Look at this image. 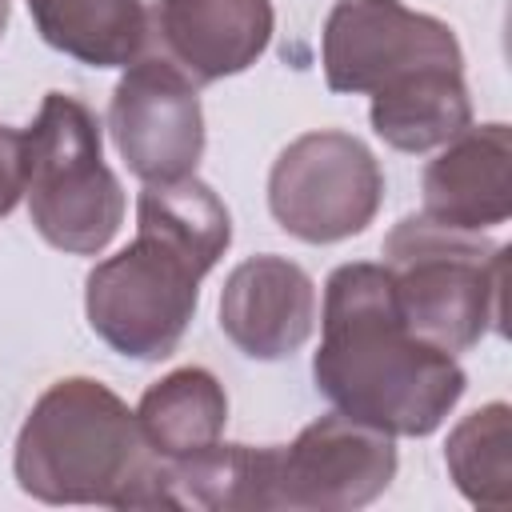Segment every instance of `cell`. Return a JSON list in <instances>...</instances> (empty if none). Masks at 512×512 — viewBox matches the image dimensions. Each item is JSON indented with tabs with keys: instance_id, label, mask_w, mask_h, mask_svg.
<instances>
[{
	"instance_id": "cell-1",
	"label": "cell",
	"mask_w": 512,
	"mask_h": 512,
	"mask_svg": "<svg viewBox=\"0 0 512 512\" xmlns=\"http://www.w3.org/2000/svg\"><path fill=\"white\" fill-rule=\"evenodd\" d=\"M316 392L344 416L396 436H432L460 404L468 376L456 356L400 320L384 264H340L324 284Z\"/></svg>"
},
{
	"instance_id": "cell-2",
	"label": "cell",
	"mask_w": 512,
	"mask_h": 512,
	"mask_svg": "<svg viewBox=\"0 0 512 512\" xmlns=\"http://www.w3.org/2000/svg\"><path fill=\"white\" fill-rule=\"evenodd\" d=\"M228 244L232 216L196 172L144 184L136 196V240L84 280L88 328L128 360L156 364L172 356L196 316L200 280Z\"/></svg>"
},
{
	"instance_id": "cell-3",
	"label": "cell",
	"mask_w": 512,
	"mask_h": 512,
	"mask_svg": "<svg viewBox=\"0 0 512 512\" xmlns=\"http://www.w3.org/2000/svg\"><path fill=\"white\" fill-rule=\"evenodd\" d=\"M12 472L40 504L156 508L160 456L136 412L92 376H64L40 392L16 432Z\"/></svg>"
},
{
	"instance_id": "cell-4",
	"label": "cell",
	"mask_w": 512,
	"mask_h": 512,
	"mask_svg": "<svg viewBox=\"0 0 512 512\" xmlns=\"http://www.w3.org/2000/svg\"><path fill=\"white\" fill-rule=\"evenodd\" d=\"M384 268L404 328L424 344L460 356L488 332H504L508 244L416 212L384 236Z\"/></svg>"
},
{
	"instance_id": "cell-5",
	"label": "cell",
	"mask_w": 512,
	"mask_h": 512,
	"mask_svg": "<svg viewBox=\"0 0 512 512\" xmlns=\"http://www.w3.org/2000/svg\"><path fill=\"white\" fill-rule=\"evenodd\" d=\"M24 204L32 228L68 256H96L124 224V188L104 164V132L92 108L48 92L24 128Z\"/></svg>"
},
{
	"instance_id": "cell-6",
	"label": "cell",
	"mask_w": 512,
	"mask_h": 512,
	"mask_svg": "<svg viewBox=\"0 0 512 512\" xmlns=\"http://www.w3.org/2000/svg\"><path fill=\"white\" fill-rule=\"evenodd\" d=\"M384 204V172L372 148L340 128L296 136L268 172L272 220L304 244L360 236Z\"/></svg>"
},
{
	"instance_id": "cell-7",
	"label": "cell",
	"mask_w": 512,
	"mask_h": 512,
	"mask_svg": "<svg viewBox=\"0 0 512 512\" xmlns=\"http://www.w3.org/2000/svg\"><path fill=\"white\" fill-rule=\"evenodd\" d=\"M320 68L332 92L372 96L420 68H464V52L444 20L400 0H336L320 32Z\"/></svg>"
},
{
	"instance_id": "cell-8",
	"label": "cell",
	"mask_w": 512,
	"mask_h": 512,
	"mask_svg": "<svg viewBox=\"0 0 512 512\" xmlns=\"http://www.w3.org/2000/svg\"><path fill=\"white\" fill-rule=\"evenodd\" d=\"M108 132L140 184L196 172L204 156V108L196 84L156 52L136 56L112 88Z\"/></svg>"
},
{
	"instance_id": "cell-9",
	"label": "cell",
	"mask_w": 512,
	"mask_h": 512,
	"mask_svg": "<svg viewBox=\"0 0 512 512\" xmlns=\"http://www.w3.org/2000/svg\"><path fill=\"white\" fill-rule=\"evenodd\" d=\"M396 480V444L344 412H328L300 428L292 444H276L272 508L288 512H352L372 504Z\"/></svg>"
},
{
	"instance_id": "cell-10",
	"label": "cell",
	"mask_w": 512,
	"mask_h": 512,
	"mask_svg": "<svg viewBox=\"0 0 512 512\" xmlns=\"http://www.w3.org/2000/svg\"><path fill=\"white\" fill-rule=\"evenodd\" d=\"M276 28L272 0H152L148 48L196 88L252 68Z\"/></svg>"
},
{
	"instance_id": "cell-11",
	"label": "cell",
	"mask_w": 512,
	"mask_h": 512,
	"mask_svg": "<svg viewBox=\"0 0 512 512\" xmlns=\"http://www.w3.org/2000/svg\"><path fill=\"white\" fill-rule=\"evenodd\" d=\"M220 332L248 360H284L316 332V284L288 256H248L220 288Z\"/></svg>"
},
{
	"instance_id": "cell-12",
	"label": "cell",
	"mask_w": 512,
	"mask_h": 512,
	"mask_svg": "<svg viewBox=\"0 0 512 512\" xmlns=\"http://www.w3.org/2000/svg\"><path fill=\"white\" fill-rule=\"evenodd\" d=\"M512 136L504 120L468 124L460 136L444 144V152L424 168V216L460 228L484 232L512 216Z\"/></svg>"
},
{
	"instance_id": "cell-13",
	"label": "cell",
	"mask_w": 512,
	"mask_h": 512,
	"mask_svg": "<svg viewBox=\"0 0 512 512\" xmlns=\"http://www.w3.org/2000/svg\"><path fill=\"white\" fill-rule=\"evenodd\" d=\"M276 444H212L184 460H160L156 508L176 512H272Z\"/></svg>"
},
{
	"instance_id": "cell-14",
	"label": "cell",
	"mask_w": 512,
	"mask_h": 512,
	"mask_svg": "<svg viewBox=\"0 0 512 512\" xmlns=\"http://www.w3.org/2000/svg\"><path fill=\"white\" fill-rule=\"evenodd\" d=\"M372 132L396 152L444 148L472 124L464 68H420L372 92Z\"/></svg>"
},
{
	"instance_id": "cell-15",
	"label": "cell",
	"mask_w": 512,
	"mask_h": 512,
	"mask_svg": "<svg viewBox=\"0 0 512 512\" xmlns=\"http://www.w3.org/2000/svg\"><path fill=\"white\" fill-rule=\"evenodd\" d=\"M136 424L144 444L160 460H184L224 440L228 392L208 368H172L144 388L136 404Z\"/></svg>"
},
{
	"instance_id": "cell-16",
	"label": "cell",
	"mask_w": 512,
	"mask_h": 512,
	"mask_svg": "<svg viewBox=\"0 0 512 512\" xmlns=\"http://www.w3.org/2000/svg\"><path fill=\"white\" fill-rule=\"evenodd\" d=\"M48 48L88 68H128L148 48L144 0H28Z\"/></svg>"
},
{
	"instance_id": "cell-17",
	"label": "cell",
	"mask_w": 512,
	"mask_h": 512,
	"mask_svg": "<svg viewBox=\"0 0 512 512\" xmlns=\"http://www.w3.org/2000/svg\"><path fill=\"white\" fill-rule=\"evenodd\" d=\"M444 464L456 492L476 508L512 504V408L492 400L468 412L444 444Z\"/></svg>"
},
{
	"instance_id": "cell-18",
	"label": "cell",
	"mask_w": 512,
	"mask_h": 512,
	"mask_svg": "<svg viewBox=\"0 0 512 512\" xmlns=\"http://www.w3.org/2000/svg\"><path fill=\"white\" fill-rule=\"evenodd\" d=\"M24 200V132L0 124V220Z\"/></svg>"
},
{
	"instance_id": "cell-19",
	"label": "cell",
	"mask_w": 512,
	"mask_h": 512,
	"mask_svg": "<svg viewBox=\"0 0 512 512\" xmlns=\"http://www.w3.org/2000/svg\"><path fill=\"white\" fill-rule=\"evenodd\" d=\"M4 28H8V0H0V36H4Z\"/></svg>"
}]
</instances>
